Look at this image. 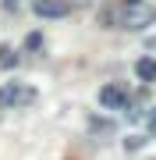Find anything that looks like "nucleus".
<instances>
[{
  "mask_svg": "<svg viewBox=\"0 0 156 160\" xmlns=\"http://www.w3.org/2000/svg\"><path fill=\"white\" fill-rule=\"evenodd\" d=\"M114 22L121 25V29H128V32H142V29H149L156 22V7L145 4V0H124L114 11Z\"/></svg>",
  "mask_w": 156,
  "mask_h": 160,
  "instance_id": "f257e3e1",
  "label": "nucleus"
},
{
  "mask_svg": "<svg viewBox=\"0 0 156 160\" xmlns=\"http://www.w3.org/2000/svg\"><path fill=\"white\" fill-rule=\"evenodd\" d=\"M32 100H35V89H29V86H18V82L0 86V110L21 107V103H32Z\"/></svg>",
  "mask_w": 156,
  "mask_h": 160,
  "instance_id": "f03ea898",
  "label": "nucleus"
},
{
  "mask_svg": "<svg viewBox=\"0 0 156 160\" xmlns=\"http://www.w3.org/2000/svg\"><path fill=\"white\" fill-rule=\"evenodd\" d=\"M99 103H103V110H124L128 107V92L121 86H103L99 89Z\"/></svg>",
  "mask_w": 156,
  "mask_h": 160,
  "instance_id": "7ed1b4c3",
  "label": "nucleus"
},
{
  "mask_svg": "<svg viewBox=\"0 0 156 160\" xmlns=\"http://www.w3.org/2000/svg\"><path fill=\"white\" fill-rule=\"evenodd\" d=\"M32 11L39 18H64L71 7L64 4V0H32Z\"/></svg>",
  "mask_w": 156,
  "mask_h": 160,
  "instance_id": "20e7f679",
  "label": "nucleus"
},
{
  "mask_svg": "<svg viewBox=\"0 0 156 160\" xmlns=\"http://www.w3.org/2000/svg\"><path fill=\"white\" fill-rule=\"evenodd\" d=\"M135 75H139V82H156V57H139Z\"/></svg>",
  "mask_w": 156,
  "mask_h": 160,
  "instance_id": "39448f33",
  "label": "nucleus"
},
{
  "mask_svg": "<svg viewBox=\"0 0 156 160\" xmlns=\"http://www.w3.org/2000/svg\"><path fill=\"white\" fill-rule=\"evenodd\" d=\"M0 64H4V68H14V64H18L14 50H7V46H0Z\"/></svg>",
  "mask_w": 156,
  "mask_h": 160,
  "instance_id": "423d86ee",
  "label": "nucleus"
},
{
  "mask_svg": "<svg viewBox=\"0 0 156 160\" xmlns=\"http://www.w3.org/2000/svg\"><path fill=\"white\" fill-rule=\"evenodd\" d=\"M139 146H145V139H142V135H128L124 149H131V153H135V149H139Z\"/></svg>",
  "mask_w": 156,
  "mask_h": 160,
  "instance_id": "0eeeda50",
  "label": "nucleus"
},
{
  "mask_svg": "<svg viewBox=\"0 0 156 160\" xmlns=\"http://www.w3.org/2000/svg\"><path fill=\"white\" fill-rule=\"evenodd\" d=\"M39 43H43V39H39V32H32L29 39H25V50H39Z\"/></svg>",
  "mask_w": 156,
  "mask_h": 160,
  "instance_id": "6e6552de",
  "label": "nucleus"
},
{
  "mask_svg": "<svg viewBox=\"0 0 156 160\" xmlns=\"http://www.w3.org/2000/svg\"><path fill=\"white\" fill-rule=\"evenodd\" d=\"M14 4H18V0H7V7H14Z\"/></svg>",
  "mask_w": 156,
  "mask_h": 160,
  "instance_id": "1a4fd4ad",
  "label": "nucleus"
},
{
  "mask_svg": "<svg viewBox=\"0 0 156 160\" xmlns=\"http://www.w3.org/2000/svg\"><path fill=\"white\" fill-rule=\"evenodd\" d=\"M153 128H156V114H153Z\"/></svg>",
  "mask_w": 156,
  "mask_h": 160,
  "instance_id": "9d476101",
  "label": "nucleus"
}]
</instances>
